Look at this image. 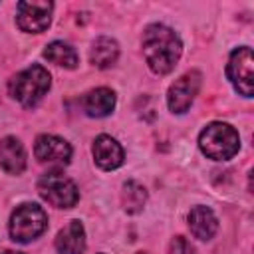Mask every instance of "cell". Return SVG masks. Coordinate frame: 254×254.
<instances>
[{
    "label": "cell",
    "instance_id": "obj_10",
    "mask_svg": "<svg viewBox=\"0 0 254 254\" xmlns=\"http://www.w3.org/2000/svg\"><path fill=\"white\" fill-rule=\"evenodd\" d=\"M93 159L95 163L103 169V171H111V169H117L123 165V149L121 145L109 137V135H99L95 141H93Z\"/></svg>",
    "mask_w": 254,
    "mask_h": 254
},
{
    "label": "cell",
    "instance_id": "obj_17",
    "mask_svg": "<svg viewBox=\"0 0 254 254\" xmlns=\"http://www.w3.org/2000/svg\"><path fill=\"white\" fill-rule=\"evenodd\" d=\"M147 202V190L143 185H139L137 181H127L123 185V190H121V204L127 212L135 214L139 212Z\"/></svg>",
    "mask_w": 254,
    "mask_h": 254
},
{
    "label": "cell",
    "instance_id": "obj_19",
    "mask_svg": "<svg viewBox=\"0 0 254 254\" xmlns=\"http://www.w3.org/2000/svg\"><path fill=\"white\" fill-rule=\"evenodd\" d=\"M2 254H24V252H14V250H6V252H2Z\"/></svg>",
    "mask_w": 254,
    "mask_h": 254
},
{
    "label": "cell",
    "instance_id": "obj_14",
    "mask_svg": "<svg viewBox=\"0 0 254 254\" xmlns=\"http://www.w3.org/2000/svg\"><path fill=\"white\" fill-rule=\"evenodd\" d=\"M115 107V93L109 87H97L85 93L83 97V111L89 117H105Z\"/></svg>",
    "mask_w": 254,
    "mask_h": 254
},
{
    "label": "cell",
    "instance_id": "obj_7",
    "mask_svg": "<svg viewBox=\"0 0 254 254\" xmlns=\"http://www.w3.org/2000/svg\"><path fill=\"white\" fill-rule=\"evenodd\" d=\"M52 2H18L16 6V22L24 32L40 34L50 26L52 20Z\"/></svg>",
    "mask_w": 254,
    "mask_h": 254
},
{
    "label": "cell",
    "instance_id": "obj_15",
    "mask_svg": "<svg viewBox=\"0 0 254 254\" xmlns=\"http://www.w3.org/2000/svg\"><path fill=\"white\" fill-rule=\"evenodd\" d=\"M117 56H119V46L115 40L111 38H97L91 46V52H89V60L95 67L99 69H105V67H111L115 62H117Z\"/></svg>",
    "mask_w": 254,
    "mask_h": 254
},
{
    "label": "cell",
    "instance_id": "obj_4",
    "mask_svg": "<svg viewBox=\"0 0 254 254\" xmlns=\"http://www.w3.org/2000/svg\"><path fill=\"white\" fill-rule=\"evenodd\" d=\"M48 226V216L42 210V206L34 202H24L20 204L12 216H10V236L16 242H30L38 238Z\"/></svg>",
    "mask_w": 254,
    "mask_h": 254
},
{
    "label": "cell",
    "instance_id": "obj_18",
    "mask_svg": "<svg viewBox=\"0 0 254 254\" xmlns=\"http://www.w3.org/2000/svg\"><path fill=\"white\" fill-rule=\"evenodd\" d=\"M192 252H194V248L183 236H175L169 244V254H192Z\"/></svg>",
    "mask_w": 254,
    "mask_h": 254
},
{
    "label": "cell",
    "instance_id": "obj_1",
    "mask_svg": "<svg viewBox=\"0 0 254 254\" xmlns=\"http://www.w3.org/2000/svg\"><path fill=\"white\" fill-rule=\"evenodd\" d=\"M183 52L181 38L163 24H151L143 32V56L151 71L163 75L169 73L179 62Z\"/></svg>",
    "mask_w": 254,
    "mask_h": 254
},
{
    "label": "cell",
    "instance_id": "obj_8",
    "mask_svg": "<svg viewBox=\"0 0 254 254\" xmlns=\"http://www.w3.org/2000/svg\"><path fill=\"white\" fill-rule=\"evenodd\" d=\"M200 87V73L198 71H187L185 75H181L167 93V103L169 109L173 113H185L190 103L194 101L196 93Z\"/></svg>",
    "mask_w": 254,
    "mask_h": 254
},
{
    "label": "cell",
    "instance_id": "obj_6",
    "mask_svg": "<svg viewBox=\"0 0 254 254\" xmlns=\"http://www.w3.org/2000/svg\"><path fill=\"white\" fill-rule=\"evenodd\" d=\"M226 75L240 95L252 97V93H254V58H252L250 48L242 46L230 54V60L226 65Z\"/></svg>",
    "mask_w": 254,
    "mask_h": 254
},
{
    "label": "cell",
    "instance_id": "obj_5",
    "mask_svg": "<svg viewBox=\"0 0 254 254\" xmlns=\"http://www.w3.org/2000/svg\"><path fill=\"white\" fill-rule=\"evenodd\" d=\"M38 192L44 200L58 208H71L79 200V190L75 183L62 173H46L38 181Z\"/></svg>",
    "mask_w": 254,
    "mask_h": 254
},
{
    "label": "cell",
    "instance_id": "obj_13",
    "mask_svg": "<svg viewBox=\"0 0 254 254\" xmlns=\"http://www.w3.org/2000/svg\"><path fill=\"white\" fill-rule=\"evenodd\" d=\"M189 228L194 238L210 240L218 230V220L208 206H194L189 212Z\"/></svg>",
    "mask_w": 254,
    "mask_h": 254
},
{
    "label": "cell",
    "instance_id": "obj_20",
    "mask_svg": "<svg viewBox=\"0 0 254 254\" xmlns=\"http://www.w3.org/2000/svg\"><path fill=\"white\" fill-rule=\"evenodd\" d=\"M139 254H147V252H139Z\"/></svg>",
    "mask_w": 254,
    "mask_h": 254
},
{
    "label": "cell",
    "instance_id": "obj_12",
    "mask_svg": "<svg viewBox=\"0 0 254 254\" xmlns=\"http://www.w3.org/2000/svg\"><path fill=\"white\" fill-rule=\"evenodd\" d=\"M58 254H83L85 250V230L79 220H71L56 238Z\"/></svg>",
    "mask_w": 254,
    "mask_h": 254
},
{
    "label": "cell",
    "instance_id": "obj_3",
    "mask_svg": "<svg viewBox=\"0 0 254 254\" xmlns=\"http://www.w3.org/2000/svg\"><path fill=\"white\" fill-rule=\"evenodd\" d=\"M198 147H200V151L208 159L226 161V159H232L238 153V149H240V137H238L236 129L230 127L228 123L214 121V123L206 125L200 131Z\"/></svg>",
    "mask_w": 254,
    "mask_h": 254
},
{
    "label": "cell",
    "instance_id": "obj_16",
    "mask_svg": "<svg viewBox=\"0 0 254 254\" xmlns=\"http://www.w3.org/2000/svg\"><path fill=\"white\" fill-rule=\"evenodd\" d=\"M44 58L50 60L52 64L67 67V69H73L79 64L77 52L69 44H65V42H52V44H48L46 50H44Z\"/></svg>",
    "mask_w": 254,
    "mask_h": 254
},
{
    "label": "cell",
    "instance_id": "obj_9",
    "mask_svg": "<svg viewBox=\"0 0 254 254\" xmlns=\"http://www.w3.org/2000/svg\"><path fill=\"white\" fill-rule=\"evenodd\" d=\"M36 159L50 167H65L71 159V147L65 139L56 135H40L34 145Z\"/></svg>",
    "mask_w": 254,
    "mask_h": 254
},
{
    "label": "cell",
    "instance_id": "obj_2",
    "mask_svg": "<svg viewBox=\"0 0 254 254\" xmlns=\"http://www.w3.org/2000/svg\"><path fill=\"white\" fill-rule=\"evenodd\" d=\"M50 85H52V79H50L48 69L34 64L10 79L8 91L24 107H34L48 93Z\"/></svg>",
    "mask_w": 254,
    "mask_h": 254
},
{
    "label": "cell",
    "instance_id": "obj_11",
    "mask_svg": "<svg viewBox=\"0 0 254 254\" xmlns=\"http://www.w3.org/2000/svg\"><path fill=\"white\" fill-rule=\"evenodd\" d=\"M0 165L10 175H20L26 169V151L16 137H4L0 141Z\"/></svg>",
    "mask_w": 254,
    "mask_h": 254
}]
</instances>
